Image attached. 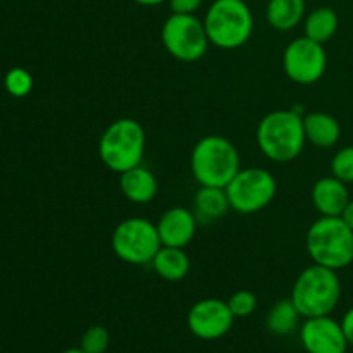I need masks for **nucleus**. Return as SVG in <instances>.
<instances>
[{"label":"nucleus","mask_w":353,"mask_h":353,"mask_svg":"<svg viewBox=\"0 0 353 353\" xmlns=\"http://www.w3.org/2000/svg\"><path fill=\"white\" fill-rule=\"evenodd\" d=\"M234 323L228 302L217 299L199 300L186 316V324L193 336L203 341H216L226 336Z\"/></svg>","instance_id":"obj_11"},{"label":"nucleus","mask_w":353,"mask_h":353,"mask_svg":"<svg viewBox=\"0 0 353 353\" xmlns=\"http://www.w3.org/2000/svg\"><path fill=\"white\" fill-rule=\"evenodd\" d=\"M300 317L302 316L292 299H281L269 309L265 326H268L269 333L276 334V336H286L299 327Z\"/></svg>","instance_id":"obj_21"},{"label":"nucleus","mask_w":353,"mask_h":353,"mask_svg":"<svg viewBox=\"0 0 353 353\" xmlns=\"http://www.w3.org/2000/svg\"><path fill=\"white\" fill-rule=\"evenodd\" d=\"M331 174L343 183H353V145L340 148L331 161Z\"/></svg>","instance_id":"obj_24"},{"label":"nucleus","mask_w":353,"mask_h":353,"mask_svg":"<svg viewBox=\"0 0 353 353\" xmlns=\"http://www.w3.org/2000/svg\"><path fill=\"white\" fill-rule=\"evenodd\" d=\"M300 341L307 353H347L348 350L341 323L331 316L309 317L303 321Z\"/></svg>","instance_id":"obj_12"},{"label":"nucleus","mask_w":353,"mask_h":353,"mask_svg":"<svg viewBox=\"0 0 353 353\" xmlns=\"http://www.w3.org/2000/svg\"><path fill=\"white\" fill-rule=\"evenodd\" d=\"M3 85L9 95L16 97V99H23V97L30 95L33 90V76L23 68H12L3 78Z\"/></svg>","instance_id":"obj_22"},{"label":"nucleus","mask_w":353,"mask_h":353,"mask_svg":"<svg viewBox=\"0 0 353 353\" xmlns=\"http://www.w3.org/2000/svg\"><path fill=\"white\" fill-rule=\"evenodd\" d=\"M257 145L272 162H292L303 152L307 143L303 116L299 109H279L265 114L259 121Z\"/></svg>","instance_id":"obj_1"},{"label":"nucleus","mask_w":353,"mask_h":353,"mask_svg":"<svg viewBox=\"0 0 353 353\" xmlns=\"http://www.w3.org/2000/svg\"><path fill=\"white\" fill-rule=\"evenodd\" d=\"M303 131L309 143L317 148H331L340 141L341 128L336 117L327 112H310L303 116Z\"/></svg>","instance_id":"obj_16"},{"label":"nucleus","mask_w":353,"mask_h":353,"mask_svg":"<svg viewBox=\"0 0 353 353\" xmlns=\"http://www.w3.org/2000/svg\"><path fill=\"white\" fill-rule=\"evenodd\" d=\"M290 299L303 319L330 316L341 299L338 271L319 264L309 265L296 278Z\"/></svg>","instance_id":"obj_3"},{"label":"nucleus","mask_w":353,"mask_h":353,"mask_svg":"<svg viewBox=\"0 0 353 353\" xmlns=\"http://www.w3.org/2000/svg\"><path fill=\"white\" fill-rule=\"evenodd\" d=\"M150 265L154 268L155 274L159 278L176 283L181 281V279H185L188 276L192 262H190V257L185 252V248L165 247V245H162L157 254H155Z\"/></svg>","instance_id":"obj_17"},{"label":"nucleus","mask_w":353,"mask_h":353,"mask_svg":"<svg viewBox=\"0 0 353 353\" xmlns=\"http://www.w3.org/2000/svg\"><path fill=\"white\" fill-rule=\"evenodd\" d=\"M134 3L138 6H145V7H155V6H161V3L168 2V0H133Z\"/></svg>","instance_id":"obj_29"},{"label":"nucleus","mask_w":353,"mask_h":353,"mask_svg":"<svg viewBox=\"0 0 353 353\" xmlns=\"http://www.w3.org/2000/svg\"><path fill=\"white\" fill-rule=\"evenodd\" d=\"M307 16L305 0H269L265 19L278 31H292L303 23Z\"/></svg>","instance_id":"obj_18"},{"label":"nucleus","mask_w":353,"mask_h":353,"mask_svg":"<svg viewBox=\"0 0 353 353\" xmlns=\"http://www.w3.org/2000/svg\"><path fill=\"white\" fill-rule=\"evenodd\" d=\"M161 38L168 54L181 62L200 61L210 45L203 19L195 14L171 12L162 24Z\"/></svg>","instance_id":"obj_8"},{"label":"nucleus","mask_w":353,"mask_h":353,"mask_svg":"<svg viewBox=\"0 0 353 353\" xmlns=\"http://www.w3.org/2000/svg\"><path fill=\"white\" fill-rule=\"evenodd\" d=\"M312 203L314 209L326 217H340L345 207L350 202V193L347 190V183L340 181L333 174L317 179L312 186Z\"/></svg>","instance_id":"obj_14"},{"label":"nucleus","mask_w":353,"mask_h":353,"mask_svg":"<svg viewBox=\"0 0 353 353\" xmlns=\"http://www.w3.org/2000/svg\"><path fill=\"white\" fill-rule=\"evenodd\" d=\"M190 169L200 186L226 188L240 171V154L233 141L221 134H207L192 148Z\"/></svg>","instance_id":"obj_2"},{"label":"nucleus","mask_w":353,"mask_h":353,"mask_svg":"<svg viewBox=\"0 0 353 353\" xmlns=\"http://www.w3.org/2000/svg\"><path fill=\"white\" fill-rule=\"evenodd\" d=\"M307 254L324 268H348L353 262V230L341 217L321 216L310 224L305 236Z\"/></svg>","instance_id":"obj_4"},{"label":"nucleus","mask_w":353,"mask_h":353,"mask_svg":"<svg viewBox=\"0 0 353 353\" xmlns=\"http://www.w3.org/2000/svg\"><path fill=\"white\" fill-rule=\"evenodd\" d=\"M112 250L119 261L131 265L152 264L162 247L157 226L145 217H128L112 233Z\"/></svg>","instance_id":"obj_7"},{"label":"nucleus","mask_w":353,"mask_h":353,"mask_svg":"<svg viewBox=\"0 0 353 353\" xmlns=\"http://www.w3.org/2000/svg\"><path fill=\"white\" fill-rule=\"evenodd\" d=\"M327 68V54L323 43L307 37L295 38L283 52L285 74L296 85H314L324 76Z\"/></svg>","instance_id":"obj_10"},{"label":"nucleus","mask_w":353,"mask_h":353,"mask_svg":"<svg viewBox=\"0 0 353 353\" xmlns=\"http://www.w3.org/2000/svg\"><path fill=\"white\" fill-rule=\"evenodd\" d=\"M228 307H230L234 319L236 317H248L257 309V296L248 290H240L228 299Z\"/></svg>","instance_id":"obj_25"},{"label":"nucleus","mask_w":353,"mask_h":353,"mask_svg":"<svg viewBox=\"0 0 353 353\" xmlns=\"http://www.w3.org/2000/svg\"><path fill=\"white\" fill-rule=\"evenodd\" d=\"M196 224L199 219L193 210L186 207H171L159 217L155 226L162 245L185 248L195 238Z\"/></svg>","instance_id":"obj_13"},{"label":"nucleus","mask_w":353,"mask_h":353,"mask_svg":"<svg viewBox=\"0 0 353 353\" xmlns=\"http://www.w3.org/2000/svg\"><path fill=\"white\" fill-rule=\"evenodd\" d=\"M338 24H340L338 14L331 7H317L310 10L303 19V31H305L303 37L324 45L336 34Z\"/></svg>","instance_id":"obj_20"},{"label":"nucleus","mask_w":353,"mask_h":353,"mask_svg":"<svg viewBox=\"0 0 353 353\" xmlns=\"http://www.w3.org/2000/svg\"><path fill=\"white\" fill-rule=\"evenodd\" d=\"M147 137L137 119L121 117L105 128L99 141V155L102 164L110 171L121 172L141 164Z\"/></svg>","instance_id":"obj_6"},{"label":"nucleus","mask_w":353,"mask_h":353,"mask_svg":"<svg viewBox=\"0 0 353 353\" xmlns=\"http://www.w3.org/2000/svg\"><path fill=\"white\" fill-rule=\"evenodd\" d=\"M230 209L226 190L217 186H200L193 199V212L200 221L221 219Z\"/></svg>","instance_id":"obj_19"},{"label":"nucleus","mask_w":353,"mask_h":353,"mask_svg":"<svg viewBox=\"0 0 353 353\" xmlns=\"http://www.w3.org/2000/svg\"><path fill=\"white\" fill-rule=\"evenodd\" d=\"M110 334L103 326H90L83 333L79 348L86 353H105L109 350Z\"/></svg>","instance_id":"obj_23"},{"label":"nucleus","mask_w":353,"mask_h":353,"mask_svg":"<svg viewBox=\"0 0 353 353\" xmlns=\"http://www.w3.org/2000/svg\"><path fill=\"white\" fill-rule=\"evenodd\" d=\"M254 14L245 0H214L203 17L210 45L221 50H234L250 40Z\"/></svg>","instance_id":"obj_5"},{"label":"nucleus","mask_w":353,"mask_h":353,"mask_svg":"<svg viewBox=\"0 0 353 353\" xmlns=\"http://www.w3.org/2000/svg\"><path fill=\"white\" fill-rule=\"evenodd\" d=\"M119 188L124 199L133 203H148L155 199L159 192L157 178L150 169L137 165L119 174Z\"/></svg>","instance_id":"obj_15"},{"label":"nucleus","mask_w":353,"mask_h":353,"mask_svg":"<svg viewBox=\"0 0 353 353\" xmlns=\"http://www.w3.org/2000/svg\"><path fill=\"white\" fill-rule=\"evenodd\" d=\"M62 353H86V352H83L81 348H68V350H64Z\"/></svg>","instance_id":"obj_30"},{"label":"nucleus","mask_w":353,"mask_h":353,"mask_svg":"<svg viewBox=\"0 0 353 353\" xmlns=\"http://www.w3.org/2000/svg\"><path fill=\"white\" fill-rule=\"evenodd\" d=\"M224 190L234 212L255 214L274 200L278 183L268 169L247 168L240 169Z\"/></svg>","instance_id":"obj_9"},{"label":"nucleus","mask_w":353,"mask_h":353,"mask_svg":"<svg viewBox=\"0 0 353 353\" xmlns=\"http://www.w3.org/2000/svg\"><path fill=\"white\" fill-rule=\"evenodd\" d=\"M172 14H195L202 7L203 0H168Z\"/></svg>","instance_id":"obj_26"},{"label":"nucleus","mask_w":353,"mask_h":353,"mask_svg":"<svg viewBox=\"0 0 353 353\" xmlns=\"http://www.w3.org/2000/svg\"><path fill=\"white\" fill-rule=\"evenodd\" d=\"M340 217L345 221V223H347V226H350L353 230V200L352 199H350V202L347 203V207H345L343 214H341Z\"/></svg>","instance_id":"obj_28"},{"label":"nucleus","mask_w":353,"mask_h":353,"mask_svg":"<svg viewBox=\"0 0 353 353\" xmlns=\"http://www.w3.org/2000/svg\"><path fill=\"white\" fill-rule=\"evenodd\" d=\"M341 327H343V333L347 336L348 347H353V307L345 312L343 319H341Z\"/></svg>","instance_id":"obj_27"}]
</instances>
